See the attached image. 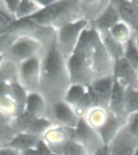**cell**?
Instances as JSON below:
<instances>
[{
	"mask_svg": "<svg viewBox=\"0 0 138 155\" xmlns=\"http://www.w3.org/2000/svg\"><path fill=\"white\" fill-rule=\"evenodd\" d=\"M28 96V92L22 86L18 80L12 83V97L17 106L19 114H22L25 110Z\"/></svg>",
	"mask_w": 138,
	"mask_h": 155,
	"instance_id": "25",
	"label": "cell"
},
{
	"mask_svg": "<svg viewBox=\"0 0 138 155\" xmlns=\"http://www.w3.org/2000/svg\"><path fill=\"white\" fill-rule=\"evenodd\" d=\"M62 155H90V153L77 141H70L64 147Z\"/></svg>",
	"mask_w": 138,
	"mask_h": 155,
	"instance_id": "36",
	"label": "cell"
},
{
	"mask_svg": "<svg viewBox=\"0 0 138 155\" xmlns=\"http://www.w3.org/2000/svg\"><path fill=\"white\" fill-rule=\"evenodd\" d=\"M124 127L131 135L138 140V112L128 118Z\"/></svg>",
	"mask_w": 138,
	"mask_h": 155,
	"instance_id": "37",
	"label": "cell"
},
{
	"mask_svg": "<svg viewBox=\"0 0 138 155\" xmlns=\"http://www.w3.org/2000/svg\"><path fill=\"white\" fill-rule=\"evenodd\" d=\"M71 85L67 60L59 51L55 40L45 48L41 57L39 93L51 106L64 101Z\"/></svg>",
	"mask_w": 138,
	"mask_h": 155,
	"instance_id": "1",
	"label": "cell"
},
{
	"mask_svg": "<svg viewBox=\"0 0 138 155\" xmlns=\"http://www.w3.org/2000/svg\"><path fill=\"white\" fill-rule=\"evenodd\" d=\"M114 84V76H110L96 79L90 86L88 87V92L90 96L93 108L101 107L108 110L112 96Z\"/></svg>",
	"mask_w": 138,
	"mask_h": 155,
	"instance_id": "9",
	"label": "cell"
},
{
	"mask_svg": "<svg viewBox=\"0 0 138 155\" xmlns=\"http://www.w3.org/2000/svg\"><path fill=\"white\" fill-rule=\"evenodd\" d=\"M15 21L7 15L5 13L0 11V33H3L12 25Z\"/></svg>",
	"mask_w": 138,
	"mask_h": 155,
	"instance_id": "39",
	"label": "cell"
},
{
	"mask_svg": "<svg viewBox=\"0 0 138 155\" xmlns=\"http://www.w3.org/2000/svg\"><path fill=\"white\" fill-rule=\"evenodd\" d=\"M83 20L80 0H57L52 16V27L55 29Z\"/></svg>",
	"mask_w": 138,
	"mask_h": 155,
	"instance_id": "4",
	"label": "cell"
},
{
	"mask_svg": "<svg viewBox=\"0 0 138 155\" xmlns=\"http://www.w3.org/2000/svg\"><path fill=\"white\" fill-rule=\"evenodd\" d=\"M0 111L11 118H15L19 114L17 106L12 97H0Z\"/></svg>",
	"mask_w": 138,
	"mask_h": 155,
	"instance_id": "32",
	"label": "cell"
},
{
	"mask_svg": "<svg viewBox=\"0 0 138 155\" xmlns=\"http://www.w3.org/2000/svg\"><path fill=\"white\" fill-rule=\"evenodd\" d=\"M136 33V32H135ZM136 38H137V44H138V33H136Z\"/></svg>",
	"mask_w": 138,
	"mask_h": 155,
	"instance_id": "49",
	"label": "cell"
},
{
	"mask_svg": "<svg viewBox=\"0 0 138 155\" xmlns=\"http://www.w3.org/2000/svg\"><path fill=\"white\" fill-rule=\"evenodd\" d=\"M67 66L72 84L89 87L94 81L92 66L79 54H72L67 60Z\"/></svg>",
	"mask_w": 138,
	"mask_h": 155,
	"instance_id": "7",
	"label": "cell"
},
{
	"mask_svg": "<svg viewBox=\"0 0 138 155\" xmlns=\"http://www.w3.org/2000/svg\"><path fill=\"white\" fill-rule=\"evenodd\" d=\"M120 21L121 19H120V13L111 0L110 6L105 11V12L91 25L99 33H104V32H110V29L118 23H120Z\"/></svg>",
	"mask_w": 138,
	"mask_h": 155,
	"instance_id": "17",
	"label": "cell"
},
{
	"mask_svg": "<svg viewBox=\"0 0 138 155\" xmlns=\"http://www.w3.org/2000/svg\"><path fill=\"white\" fill-rule=\"evenodd\" d=\"M54 125L52 121L48 118L33 117L28 123L25 132L41 138L43 135Z\"/></svg>",
	"mask_w": 138,
	"mask_h": 155,
	"instance_id": "22",
	"label": "cell"
},
{
	"mask_svg": "<svg viewBox=\"0 0 138 155\" xmlns=\"http://www.w3.org/2000/svg\"><path fill=\"white\" fill-rule=\"evenodd\" d=\"M134 31H135L136 33H138V23H137V25H136L135 28H134Z\"/></svg>",
	"mask_w": 138,
	"mask_h": 155,
	"instance_id": "46",
	"label": "cell"
},
{
	"mask_svg": "<svg viewBox=\"0 0 138 155\" xmlns=\"http://www.w3.org/2000/svg\"><path fill=\"white\" fill-rule=\"evenodd\" d=\"M124 58L138 72V44L136 33H133L132 38L125 46Z\"/></svg>",
	"mask_w": 138,
	"mask_h": 155,
	"instance_id": "27",
	"label": "cell"
},
{
	"mask_svg": "<svg viewBox=\"0 0 138 155\" xmlns=\"http://www.w3.org/2000/svg\"><path fill=\"white\" fill-rule=\"evenodd\" d=\"M0 155H21V152L8 146H3L0 149Z\"/></svg>",
	"mask_w": 138,
	"mask_h": 155,
	"instance_id": "40",
	"label": "cell"
},
{
	"mask_svg": "<svg viewBox=\"0 0 138 155\" xmlns=\"http://www.w3.org/2000/svg\"><path fill=\"white\" fill-rule=\"evenodd\" d=\"M49 104L39 92L29 93L25 112L33 118H47Z\"/></svg>",
	"mask_w": 138,
	"mask_h": 155,
	"instance_id": "16",
	"label": "cell"
},
{
	"mask_svg": "<svg viewBox=\"0 0 138 155\" xmlns=\"http://www.w3.org/2000/svg\"><path fill=\"white\" fill-rule=\"evenodd\" d=\"M45 47L34 38L20 36L11 47L5 58L19 66L24 62L43 54Z\"/></svg>",
	"mask_w": 138,
	"mask_h": 155,
	"instance_id": "3",
	"label": "cell"
},
{
	"mask_svg": "<svg viewBox=\"0 0 138 155\" xmlns=\"http://www.w3.org/2000/svg\"><path fill=\"white\" fill-rule=\"evenodd\" d=\"M5 61H6L5 57H4V56L0 55V69H1V68L3 67V64L5 63Z\"/></svg>",
	"mask_w": 138,
	"mask_h": 155,
	"instance_id": "44",
	"label": "cell"
},
{
	"mask_svg": "<svg viewBox=\"0 0 138 155\" xmlns=\"http://www.w3.org/2000/svg\"><path fill=\"white\" fill-rule=\"evenodd\" d=\"M21 3V0L9 1V0H0V11L15 21V14Z\"/></svg>",
	"mask_w": 138,
	"mask_h": 155,
	"instance_id": "35",
	"label": "cell"
},
{
	"mask_svg": "<svg viewBox=\"0 0 138 155\" xmlns=\"http://www.w3.org/2000/svg\"><path fill=\"white\" fill-rule=\"evenodd\" d=\"M47 118L54 125L69 128H77L80 120L74 110L64 101L49 106Z\"/></svg>",
	"mask_w": 138,
	"mask_h": 155,
	"instance_id": "11",
	"label": "cell"
},
{
	"mask_svg": "<svg viewBox=\"0 0 138 155\" xmlns=\"http://www.w3.org/2000/svg\"><path fill=\"white\" fill-rule=\"evenodd\" d=\"M114 5L117 8L121 21L134 28L138 23V8L131 0H112Z\"/></svg>",
	"mask_w": 138,
	"mask_h": 155,
	"instance_id": "18",
	"label": "cell"
},
{
	"mask_svg": "<svg viewBox=\"0 0 138 155\" xmlns=\"http://www.w3.org/2000/svg\"><path fill=\"white\" fill-rule=\"evenodd\" d=\"M124 107L127 117L138 112V90L131 88L125 89Z\"/></svg>",
	"mask_w": 138,
	"mask_h": 155,
	"instance_id": "30",
	"label": "cell"
},
{
	"mask_svg": "<svg viewBox=\"0 0 138 155\" xmlns=\"http://www.w3.org/2000/svg\"><path fill=\"white\" fill-rule=\"evenodd\" d=\"M124 96H125V88L115 80V84L111 98L108 110L111 112L113 114L119 118L123 122L127 123L128 117L125 113V107H124Z\"/></svg>",
	"mask_w": 138,
	"mask_h": 155,
	"instance_id": "15",
	"label": "cell"
},
{
	"mask_svg": "<svg viewBox=\"0 0 138 155\" xmlns=\"http://www.w3.org/2000/svg\"><path fill=\"white\" fill-rule=\"evenodd\" d=\"M125 124L126 123L123 122L122 120L116 117L115 114L109 111L107 121L99 130H97L100 136L102 137L104 145H109L113 139L117 136L120 130L125 126Z\"/></svg>",
	"mask_w": 138,
	"mask_h": 155,
	"instance_id": "19",
	"label": "cell"
},
{
	"mask_svg": "<svg viewBox=\"0 0 138 155\" xmlns=\"http://www.w3.org/2000/svg\"><path fill=\"white\" fill-rule=\"evenodd\" d=\"M18 80V66L6 59L0 69V84Z\"/></svg>",
	"mask_w": 138,
	"mask_h": 155,
	"instance_id": "31",
	"label": "cell"
},
{
	"mask_svg": "<svg viewBox=\"0 0 138 155\" xmlns=\"http://www.w3.org/2000/svg\"><path fill=\"white\" fill-rule=\"evenodd\" d=\"M19 37L20 36L16 33L10 31H5L0 33V55L5 57Z\"/></svg>",
	"mask_w": 138,
	"mask_h": 155,
	"instance_id": "33",
	"label": "cell"
},
{
	"mask_svg": "<svg viewBox=\"0 0 138 155\" xmlns=\"http://www.w3.org/2000/svg\"><path fill=\"white\" fill-rule=\"evenodd\" d=\"M113 76L125 89L131 88L138 90V72L124 57L115 63Z\"/></svg>",
	"mask_w": 138,
	"mask_h": 155,
	"instance_id": "13",
	"label": "cell"
},
{
	"mask_svg": "<svg viewBox=\"0 0 138 155\" xmlns=\"http://www.w3.org/2000/svg\"><path fill=\"white\" fill-rule=\"evenodd\" d=\"M41 140V138L26 132H19L7 146L17 150L19 152H24L37 148Z\"/></svg>",
	"mask_w": 138,
	"mask_h": 155,
	"instance_id": "20",
	"label": "cell"
},
{
	"mask_svg": "<svg viewBox=\"0 0 138 155\" xmlns=\"http://www.w3.org/2000/svg\"><path fill=\"white\" fill-rule=\"evenodd\" d=\"M2 147H3V146H2V145H0V149H1V148H2Z\"/></svg>",
	"mask_w": 138,
	"mask_h": 155,
	"instance_id": "50",
	"label": "cell"
},
{
	"mask_svg": "<svg viewBox=\"0 0 138 155\" xmlns=\"http://www.w3.org/2000/svg\"><path fill=\"white\" fill-rule=\"evenodd\" d=\"M17 133L19 132L11 125V124L1 125L0 126V145L2 146H7Z\"/></svg>",
	"mask_w": 138,
	"mask_h": 155,
	"instance_id": "34",
	"label": "cell"
},
{
	"mask_svg": "<svg viewBox=\"0 0 138 155\" xmlns=\"http://www.w3.org/2000/svg\"><path fill=\"white\" fill-rule=\"evenodd\" d=\"M108 147L110 155H134L138 149V140L123 127Z\"/></svg>",
	"mask_w": 138,
	"mask_h": 155,
	"instance_id": "12",
	"label": "cell"
},
{
	"mask_svg": "<svg viewBox=\"0 0 138 155\" xmlns=\"http://www.w3.org/2000/svg\"><path fill=\"white\" fill-rule=\"evenodd\" d=\"M94 155H110V150H109V147L108 145H105L103 146L102 149H100Z\"/></svg>",
	"mask_w": 138,
	"mask_h": 155,
	"instance_id": "43",
	"label": "cell"
},
{
	"mask_svg": "<svg viewBox=\"0 0 138 155\" xmlns=\"http://www.w3.org/2000/svg\"><path fill=\"white\" fill-rule=\"evenodd\" d=\"M131 1H132V3H133L134 5L136 6L138 8V0H131Z\"/></svg>",
	"mask_w": 138,
	"mask_h": 155,
	"instance_id": "45",
	"label": "cell"
},
{
	"mask_svg": "<svg viewBox=\"0 0 138 155\" xmlns=\"http://www.w3.org/2000/svg\"><path fill=\"white\" fill-rule=\"evenodd\" d=\"M110 33L118 41L126 45L132 38L134 30L128 25L121 21L110 29Z\"/></svg>",
	"mask_w": 138,
	"mask_h": 155,
	"instance_id": "28",
	"label": "cell"
},
{
	"mask_svg": "<svg viewBox=\"0 0 138 155\" xmlns=\"http://www.w3.org/2000/svg\"><path fill=\"white\" fill-rule=\"evenodd\" d=\"M115 66V60L108 53L99 33L96 30L94 37V51L92 61V69L94 73L95 80L113 76Z\"/></svg>",
	"mask_w": 138,
	"mask_h": 155,
	"instance_id": "6",
	"label": "cell"
},
{
	"mask_svg": "<svg viewBox=\"0 0 138 155\" xmlns=\"http://www.w3.org/2000/svg\"><path fill=\"white\" fill-rule=\"evenodd\" d=\"M90 25L87 21L80 20L57 29V46L66 60L73 54L83 31Z\"/></svg>",
	"mask_w": 138,
	"mask_h": 155,
	"instance_id": "2",
	"label": "cell"
},
{
	"mask_svg": "<svg viewBox=\"0 0 138 155\" xmlns=\"http://www.w3.org/2000/svg\"><path fill=\"white\" fill-rule=\"evenodd\" d=\"M98 33L107 51L112 57V59L115 60V63L124 57L126 45H123L120 41H118L115 38H113L110 32H104V33L98 32Z\"/></svg>",
	"mask_w": 138,
	"mask_h": 155,
	"instance_id": "21",
	"label": "cell"
},
{
	"mask_svg": "<svg viewBox=\"0 0 138 155\" xmlns=\"http://www.w3.org/2000/svg\"><path fill=\"white\" fill-rule=\"evenodd\" d=\"M109 110L101 107H94L84 118L88 124L94 129L99 130L107 121Z\"/></svg>",
	"mask_w": 138,
	"mask_h": 155,
	"instance_id": "23",
	"label": "cell"
},
{
	"mask_svg": "<svg viewBox=\"0 0 138 155\" xmlns=\"http://www.w3.org/2000/svg\"><path fill=\"white\" fill-rule=\"evenodd\" d=\"M76 141L83 145L90 155H94L105 146L98 131L88 124L83 118L80 120L76 128Z\"/></svg>",
	"mask_w": 138,
	"mask_h": 155,
	"instance_id": "10",
	"label": "cell"
},
{
	"mask_svg": "<svg viewBox=\"0 0 138 155\" xmlns=\"http://www.w3.org/2000/svg\"><path fill=\"white\" fill-rule=\"evenodd\" d=\"M41 140L53 153L61 154L70 141H76V128L54 125L43 135Z\"/></svg>",
	"mask_w": 138,
	"mask_h": 155,
	"instance_id": "8",
	"label": "cell"
},
{
	"mask_svg": "<svg viewBox=\"0 0 138 155\" xmlns=\"http://www.w3.org/2000/svg\"><path fill=\"white\" fill-rule=\"evenodd\" d=\"M55 1L56 0H37V3H38L39 6L43 9V8H46L50 6L53 5L55 3Z\"/></svg>",
	"mask_w": 138,
	"mask_h": 155,
	"instance_id": "41",
	"label": "cell"
},
{
	"mask_svg": "<svg viewBox=\"0 0 138 155\" xmlns=\"http://www.w3.org/2000/svg\"><path fill=\"white\" fill-rule=\"evenodd\" d=\"M111 0H80L82 19L93 24L110 6Z\"/></svg>",
	"mask_w": 138,
	"mask_h": 155,
	"instance_id": "14",
	"label": "cell"
},
{
	"mask_svg": "<svg viewBox=\"0 0 138 155\" xmlns=\"http://www.w3.org/2000/svg\"><path fill=\"white\" fill-rule=\"evenodd\" d=\"M42 54L35 56L18 66V81L28 94L39 92Z\"/></svg>",
	"mask_w": 138,
	"mask_h": 155,
	"instance_id": "5",
	"label": "cell"
},
{
	"mask_svg": "<svg viewBox=\"0 0 138 155\" xmlns=\"http://www.w3.org/2000/svg\"><path fill=\"white\" fill-rule=\"evenodd\" d=\"M12 118L9 117V116L6 115V114L0 111V126L1 125L9 124L12 122Z\"/></svg>",
	"mask_w": 138,
	"mask_h": 155,
	"instance_id": "42",
	"label": "cell"
},
{
	"mask_svg": "<svg viewBox=\"0 0 138 155\" xmlns=\"http://www.w3.org/2000/svg\"><path fill=\"white\" fill-rule=\"evenodd\" d=\"M42 8L37 3V0H21L16 14L15 21L25 20L40 12Z\"/></svg>",
	"mask_w": 138,
	"mask_h": 155,
	"instance_id": "24",
	"label": "cell"
},
{
	"mask_svg": "<svg viewBox=\"0 0 138 155\" xmlns=\"http://www.w3.org/2000/svg\"><path fill=\"white\" fill-rule=\"evenodd\" d=\"M51 155H61V154H57V153H51Z\"/></svg>",
	"mask_w": 138,
	"mask_h": 155,
	"instance_id": "48",
	"label": "cell"
},
{
	"mask_svg": "<svg viewBox=\"0 0 138 155\" xmlns=\"http://www.w3.org/2000/svg\"><path fill=\"white\" fill-rule=\"evenodd\" d=\"M51 153L52 152L42 140L40 141L38 147L35 149L21 152V155H51Z\"/></svg>",
	"mask_w": 138,
	"mask_h": 155,
	"instance_id": "38",
	"label": "cell"
},
{
	"mask_svg": "<svg viewBox=\"0 0 138 155\" xmlns=\"http://www.w3.org/2000/svg\"><path fill=\"white\" fill-rule=\"evenodd\" d=\"M88 93V87L72 84L64 97V102L68 104L72 109L79 103Z\"/></svg>",
	"mask_w": 138,
	"mask_h": 155,
	"instance_id": "26",
	"label": "cell"
},
{
	"mask_svg": "<svg viewBox=\"0 0 138 155\" xmlns=\"http://www.w3.org/2000/svg\"><path fill=\"white\" fill-rule=\"evenodd\" d=\"M56 1L53 5L50 6L48 8L41 9L37 14L33 15V16H31L28 19L33 21L37 25L42 26V27H52V16H53L54 6H55Z\"/></svg>",
	"mask_w": 138,
	"mask_h": 155,
	"instance_id": "29",
	"label": "cell"
},
{
	"mask_svg": "<svg viewBox=\"0 0 138 155\" xmlns=\"http://www.w3.org/2000/svg\"><path fill=\"white\" fill-rule=\"evenodd\" d=\"M134 155H138V149L136 150V152H135V153H134Z\"/></svg>",
	"mask_w": 138,
	"mask_h": 155,
	"instance_id": "47",
	"label": "cell"
}]
</instances>
